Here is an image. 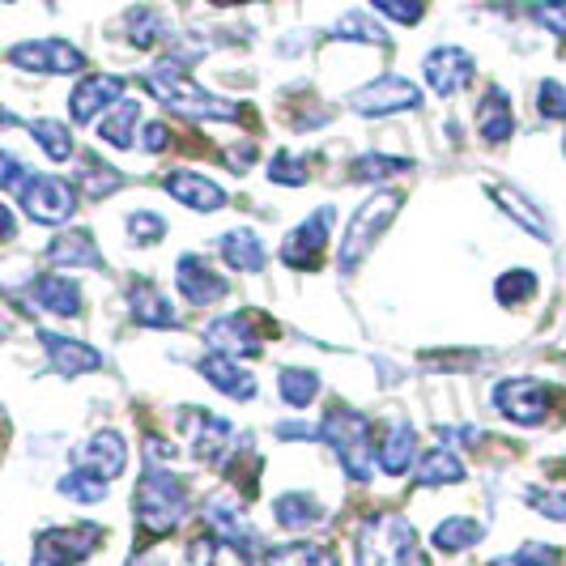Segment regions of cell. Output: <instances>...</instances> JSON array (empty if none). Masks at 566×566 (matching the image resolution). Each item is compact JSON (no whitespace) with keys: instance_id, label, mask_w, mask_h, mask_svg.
<instances>
[{"instance_id":"7c38bea8","label":"cell","mask_w":566,"mask_h":566,"mask_svg":"<svg viewBox=\"0 0 566 566\" xmlns=\"http://www.w3.org/2000/svg\"><path fill=\"white\" fill-rule=\"evenodd\" d=\"M333 222H337V209L324 205V209H315L303 227H294V234H285V243H282L285 264H290V269H294V264H298V269H312L315 260H319V252H324V243H328Z\"/></svg>"},{"instance_id":"277c9868","label":"cell","mask_w":566,"mask_h":566,"mask_svg":"<svg viewBox=\"0 0 566 566\" xmlns=\"http://www.w3.org/2000/svg\"><path fill=\"white\" fill-rule=\"evenodd\" d=\"M324 439L333 443L337 460L354 482H370V448H367V418L358 409H333L324 418Z\"/></svg>"},{"instance_id":"f5cc1de1","label":"cell","mask_w":566,"mask_h":566,"mask_svg":"<svg viewBox=\"0 0 566 566\" xmlns=\"http://www.w3.org/2000/svg\"><path fill=\"white\" fill-rule=\"evenodd\" d=\"M18 234V218L9 213V205H0V243H9Z\"/></svg>"},{"instance_id":"f35d334b","label":"cell","mask_w":566,"mask_h":566,"mask_svg":"<svg viewBox=\"0 0 566 566\" xmlns=\"http://www.w3.org/2000/svg\"><path fill=\"white\" fill-rule=\"evenodd\" d=\"M56 490L64 499H73V503H103L107 499V482H98V478H90L82 469H73L69 478H60Z\"/></svg>"},{"instance_id":"603a6c76","label":"cell","mask_w":566,"mask_h":566,"mask_svg":"<svg viewBox=\"0 0 566 566\" xmlns=\"http://www.w3.org/2000/svg\"><path fill=\"white\" fill-rule=\"evenodd\" d=\"M48 260L60 264V269H98V264H103L94 239H90V230H82V227L56 234V239L48 243Z\"/></svg>"},{"instance_id":"f907efd6","label":"cell","mask_w":566,"mask_h":566,"mask_svg":"<svg viewBox=\"0 0 566 566\" xmlns=\"http://www.w3.org/2000/svg\"><path fill=\"white\" fill-rule=\"evenodd\" d=\"M167 145H170V133L163 124H145V149H149V154H158V149H167Z\"/></svg>"},{"instance_id":"4316f807","label":"cell","mask_w":566,"mask_h":566,"mask_svg":"<svg viewBox=\"0 0 566 566\" xmlns=\"http://www.w3.org/2000/svg\"><path fill=\"white\" fill-rule=\"evenodd\" d=\"M273 515H277V524H282L285 533H303V528H312V524L324 520V503L315 494H282L273 503Z\"/></svg>"},{"instance_id":"5bb4252c","label":"cell","mask_w":566,"mask_h":566,"mask_svg":"<svg viewBox=\"0 0 566 566\" xmlns=\"http://www.w3.org/2000/svg\"><path fill=\"white\" fill-rule=\"evenodd\" d=\"M205 340L213 354L222 358H255L260 354V333L252 328V315H227V319H213L205 328Z\"/></svg>"},{"instance_id":"1f68e13d","label":"cell","mask_w":566,"mask_h":566,"mask_svg":"<svg viewBox=\"0 0 566 566\" xmlns=\"http://www.w3.org/2000/svg\"><path fill=\"white\" fill-rule=\"evenodd\" d=\"M485 537V528L478 520H464V515H452V520H443L430 541H434V549H443V554H460V549H473L478 541Z\"/></svg>"},{"instance_id":"8992f818","label":"cell","mask_w":566,"mask_h":566,"mask_svg":"<svg viewBox=\"0 0 566 566\" xmlns=\"http://www.w3.org/2000/svg\"><path fill=\"white\" fill-rule=\"evenodd\" d=\"M18 200H22L30 222H39V227H60L77 209L73 188L64 179H56V175H27L22 188H18Z\"/></svg>"},{"instance_id":"cb8c5ba5","label":"cell","mask_w":566,"mask_h":566,"mask_svg":"<svg viewBox=\"0 0 566 566\" xmlns=\"http://www.w3.org/2000/svg\"><path fill=\"white\" fill-rule=\"evenodd\" d=\"M218 252L227 260L230 269H239V273H260L264 269V243H260V234L252 227H234L227 230L222 239H218Z\"/></svg>"},{"instance_id":"db71d44e","label":"cell","mask_w":566,"mask_h":566,"mask_svg":"<svg viewBox=\"0 0 566 566\" xmlns=\"http://www.w3.org/2000/svg\"><path fill=\"white\" fill-rule=\"evenodd\" d=\"M13 124H18V115L4 112V107H0V128H13Z\"/></svg>"},{"instance_id":"4fadbf2b","label":"cell","mask_w":566,"mask_h":566,"mask_svg":"<svg viewBox=\"0 0 566 566\" xmlns=\"http://www.w3.org/2000/svg\"><path fill=\"white\" fill-rule=\"evenodd\" d=\"M422 73L434 94L452 98V94H460V90L469 85V77H473V56H469L464 48H434V52H426Z\"/></svg>"},{"instance_id":"9a60e30c","label":"cell","mask_w":566,"mask_h":566,"mask_svg":"<svg viewBox=\"0 0 566 566\" xmlns=\"http://www.w3.org/2000/svg\"><path fill=\"white\" fill-rule=\"evenodd\" d=\"M175 282H179V294H184L192 307H209V303L227 298V277H222V273H213L200 255H179Z\"/></svg>"},{"instance_id":"e0dca14e","label":"cell","mask_w":566,"mask_h":566,"mask_svg":"<svg viewBox=\"0 0 566 566\" xmlns=\"http://www.w3.org/2000/svg\"><path fill=\"white\" fill-rule=\"evenodd\" d=\"M163 188H167L179 205L197 209V213H213V209L227 205V192H222L218 184H209L205 175H192V170H170L167 179H163Z\"/></svg>"},{"instance_id":"2e32d148","label":"cell","mask_w":566,"mask_h":566,"mask_svg":"<svg viewBox=\"0 0 566 566\" xmlns=\"http://www.w3.org/2000/svg\"><path fill=\"white\" fill-rule=\"evenodd\" d=\"M184 422L192 426L188 430V439H192V455H197L200 464H218V460H227V448H230V434H234V426L227 418H213V413H205V409H184Z\"/></svg>"},{"instance_id":"f6af8a7d","label":"cell","mask_w":566,"mask_h":566,"mask_svg":"<svg viewBox=\"0 0 566 566\" xmlns=\"http://www.w3.org/2000/svg\"><path fill=\"white\" fill-rule=\"evenodd\" d=\"M537 115H541V119H566V85L541 82V90H537Z\"/></svg>"},{"instance_id":"7402d4cb","label":"cell","mask_w":566,"mask_h":566,"mask_svg":"<svg viewBox=\"0 0 566 566\" xmlns=\"http://www.w3.org/2000/svg\"><path fill=\"white\" fill-rule=\"evenodd\" d=\"M418 464V434L409 426H388L379 439V469L388 478H405Z\"/></svg>"},{"instance_id":"30bf717a","label":"cell","mask_w":566,"mask_h":566,"mask_svg":"<svg viewBox=\"0 0 566 566\" xmlns=\"http://www.w3.org/2000/svg\"><path fill=\"white\" fill-rule=\"evenodd\" d=\"M98 545V528H52L34 541V566H77Z\"/></svg>"},{"instance_id":"44dd1931","label":"cell","mask_w":566,"mask_h":566,"mask_svg":"<svg viewBox=\"0 0 566 566\" xmlns=\"http://www.w3.org/2000/svg\"><path fill=\"white\" fill-rule=\"evenodd\" d=\"M39 340H43V349H48V358L60 375H85V370L103 367V354L82 345V340L56 337V333H39Z\"/></svg>"},{"instance_id":"60d3db41","label":"cell","mask_w":566,"mask_h":566,"mask_svg":"<svg viewBox=\"0 0 566 566\" xmlns=\"http://www.w3.org/2000/svg\"><path fill=\"white\" fill-rule=\"evenodd\" d=\"M494 294H499V303L515 307V303H524V298H533V294H537V277H533L528 269H511V273L499 277Z\"/></svg>"},{"instance_id":"d6986e66","label":"cell","mask_w":566,"mask_h":566,"mask_svg":"<svg viewBox=\"0 0 566 566\" xmlns=\"http://www.w3.org/2000/svg\"><path fill=\"white\" fill-rule=\"evenodd\" d=\"M30 303L39 307V312H52V315H82V290L69 282V277H56V273H48V277H34L30 282Z\"/></svg>"},{"instance_id":"4dcf8cb0","label":"cell","mask_w":566,"mask_h":566,"mask_svg":"<svg viewBox=\"0 0 566 566\" xmlns=\"http://www.w3.org/2000/svg\"><path fill=\"white\" fill-rule=\"evenodd\" d=\"M137 119H142V107L133 103V98H124V103H115L112 112L103 115V124H98V137L115 149H133V133H137Z\"/></svg>"},{"instance_id":"74e56055","label":"cell","mask_w":566,"mask_h":566,"mask_svg":"<svg viewBox=\"0 0 566 566\" xmlns=\"http://www.w3.org/2000/svg\"><path fill=\"white\" fill-rule=\"evenodd\" d=\"M328 34H333V39H354V43H375V48H384V43H388V30L375 27L367 13H345Z\"/></svg>"},{"instance_id":"3957f363","label":"cell","mask_w":566,"mask_h":566,"mask_svg":"<svg viewBox=\"0 0 566 566\" xmlns=\"http://www.w3.org/2000/svg\"><path fill=\"white\" fill-rule=\"evenodd\" d=\"M137 520H142L145 533H170V528H179L184 524V515H188V485L179 473H170L167 464H145V478L137 485Z\"/></svg>"},{"instance_id":"d6a6232c","label":"cell","mask_w":566,"mask_h":566,"mask_svg":"<svg viewBox=\"0 0 566 566\" xmlns=\"http://www.w3.org/2000/svg\"><path fill=\"white\" fill-rule=\"evenodd\" d=\"M77 179H82L85 197H112L115 188L124 184V175L112 163H103L98 154H82L77 158Z\"/></svg>"},{"instance_id":"d590c367","label":"cell","mask_w":566,"mask_h":566,"mask_svg":"<svg viewBox=\"0 0 566 566\" xmlns=\"http://www.w3.org/2000/svg\"><path fill=\"white\" fill-rule=\"evenodd\" d=\"M30 137L43 145V154H48L52 163H69V158H73V137H69V128L56 124V119H34V124H30Z\"/></svg>"},{"instance_id":"d4e9b609","label":"cell","mask_w":566,"mask_h":566,"mask_svg":"<svg viewBox=\"0 0 566 566\" xmlns=\"http://www.w3.org/2000/svg\"><path fill=\"white\" fill-rule=\"evenodd\" d=\"M128 312L142 328H175V307L167 303V294L158 285L137 282L128 290Z\"/></svg>"},{"instance_id":"ffe728a7","label":"cell","mask_w":566,"mask_h":566,"mask_svg":"<svg viewBox=\"0 0 566 566\" xmlns=\"http://www.w3.org/2000/svg\"><path fill=\"white\" fill-rule=\"evenodd\" d=\"M197 370L218 388V392H227L234 400H252L255 397V375L252 370H243L234 358H222V354H209V358H200Z\"/></svg>"},{"instance_id":"11a10c76","label":"cell","mask_w":566,"mask_h":566,"mask_svg":"<svg viewBox=\"0 0 566 566\" xmlns=\"http://www.w3.org/2000/svg\"><path fill=\"white\" fill-rule=\"evenodd\" d=\"M563 149H566V142H563Z\"/></svg>"},{"instance_id":"8d00e7d4","label":"cell","mask_w":566,"mask_h":566,"mask_svg":"<svg viewBox=\"0 0 566 566\" xmlns=\"http://www.w3.org/2000/svg\"><path fill=\"white\" fill-rule=\"evenodd\" d=\"M124 30H128V43H133V48H142V52H145V48H154V43L167 34V27H163V13H158V9H145V4L128 13Z\"/></svg>"},{"instance_id":"f1b7e54d","label":"cell","mask_w":566,"mask_h":566,"mask_svg":"<svg viewBox=\"0 0 566 566\" xmlns=\"http://www.w3.org/2000/svg\"><path fill=\"white\" fill-rule=\"evenodd\" d=\"M478 128H482V137L490 145L507 142L511 133H515V119H511V98L503 90H490L482 98V107H478Z\"/></svg>"},{"instance_id":"52a82bcc","label":"cell","mask_w":566,"mask_h":566,"mask_svg":"<svg viewBox=\"0 0 566 566\" xmlns=\"http://www.w3.org/2000/svg\"><path fill=\"white\" fill-rule=\"evenodd\" d=\"M549 388L541 379H503L494 388V409H503V418L520 426H541L549 418Z\"/></svg>"},{"instance_id":"f546056e","label":"cell","mask_w":566,"mask_h":566,"mask_svg":"<svg viewBox=\"0 0 566 566\" xmlns=\"http://www.w3.org/2000/svg\"><path fill=\"white\" fill-rule=\"evenodd\" d=\"M418 469V482L422 485H455L464 482V460L452 448H430V452L413 464Z\"/></svg>"},{"instance_id":"c3c4849f","label":"cell","mask_w":566,"mask_h":566,"mask_svg":"<svg viewBox=\"0 0 566 566\" xmlns=\"http://www.w3.org/2000/svg\"><path fill=\"white\" fill-rule=\"evenodd\" d=\"M533 18H537L545 30H554V34L566 39V0H541L537 9H533Z\"/></svg>"},{"instance_id":"bcb514c9","label":"cell","mask_w":566,"mask_h":566,"mask_svg":"<svg viewBox=\"0 0 566 566\" xmlns=\"http://www.w3.org/2000/svg\"><path fill=\"white\" fill-rule=\"evenodd\" d=\"M269 179L282 184V188H294V184H307V167H303L298 158H290V154H277V158L269 163Z\"/></svg>"},{"instance_id":"8fae6325","label":"cell","mask_w":566,"mask_h":566,"mask_svg":"<svg viewBox=\"0 0 566 566\" xmlns=\"http://www.w3.org/2000/svg\"><path fill=\"white\" fill-rule=\"evenodd\" d=\"M422 103V94H418V85L405 82V77H379V82L363 85L354 98H349V107L358 115H397V112H413Z\"/></svg>"},{"instance_id":"7bdbcfd3","label":"cell","mask_w":566,"mask_h":566,"mask_svg":"<svg viewBox=\"0 0 566 566\" xmlns=\"http://www.w3.org/2000/svg\"><path fill=\"white\" fill-rule=\"evenodd\" d=\"M413 163L409 158H388V154H367V158H358L354 163V175L358 179H388V175H397V170H409Z\"/></svg>"},{"instance_id":"ee69618b","label":"cell","mask_w":566,"mask_h":566,"mask_svg":"<svg viewBox=\"0 0 566 566\" xmlns=\"http://www.w3.org/2000/svg\"><path fill=\"white\" fill-rule=\"evenodd\" d=\"M379 13H388L392 22H400V27H418L426 13V0H370Z\"/></svg>"},{"instance_id":"5b68a950","label":"cell","mask_w":566,"mask_h":566,"mask_svg":"<svg viewBox=\"0 0 566 566\" xmlns=\"http://www.w3.org/2000/svg\"><path fill=\"white\" fill-rule=\"evenodd\" d=\"M400 209V192H375V197L354 213V222L345 230V243H340V269H358V260L370 252V243L388 230V222L397 218Z\"/></svg>"},{"instance_id":"484cf974","label":"cell","mask_w":566,"mask_h":566,"mask_svg":"<svg viewBox=\"0 0 566 566\" xmlns=\"http://www.w3.org/2000/svg\"><path fill=\"white\" fill-rule=\"evenodd\" d=\"M264 566H340V563L328 545H315V541H285V545H273V549L264 554Z\"/></svg>"},{"instance_id":"6da1fadb","label":"cell","mask_w":566,"mask_h":566,"mask_svg":"<svg viewBox=\"0 0 566 566\" xmlns=\"http://www.w3.org/2000/svg\"><path fill=\"white\" fill-rule=\"evenodd\" d=\"M145 85L158 103H167L170 112L188 115V119H230L239 115L234 103L227 98H213L209 90H200L197 82L184 77V60L179 56H163L149 73H145Z\"/></svg>"},{"instance_id":"83f0119b","label":"cell","mask_w":566,"mask_h":566,"mask_svg":"<svg viewBox=\"0 0 566 566\" xmlns=\"http://www.w3.org/2000/svg\"><path fill=\"white\" fill-rule=\"evenodd\" d=\"M188 558L197 566H255L252 549H243V545H234L227 537H197Z\"/></svg>"},{"instance_id":"ba28073f","label":"cell","mask_w":566,"mask_h":566,"mask_svg":"<svg viewBox=\"0 0 566 566\" xmlns=\"http://www.w3.org/2000/svg\"><path fill=\"white\" fill-rule=\"evenodd\" d=\"M73 464L90 478H98V482H115L124 473V464H128V443H124L119 430H94L73 452Z\"/></svg>"},{"instance_id":"836d02e7","label":"cell","mask_w":566,"mask_h":566,"mask_svg":"<svg viewBox=\"0 0 566 566\" xmlns=\"http://www.w3.org/2000/svg\"><path fill=\"white\" fill-rule=\"evenodd\" d=\"M490 197H494V205H503V209H507L511 218H515L520 227L528 230V234H537V239H545V243L554 239V234H549V227H545V218H541L537 209H533L528 200L520 197L515 188H507V184H499V188H490Z\"/></svg>"},{"instance_id":"7a4b0ae2","label":"cell","mask_w":566,"mask_h":566,"mask_svg":"<svg viewBox=\"0 0 566 566\" xmlns=\"http://www.w3.org/2000/svg\"><path fill=\"white\" fill-rule=\"evenodd\" d=\"M354 558H358V566H426L418 533L397 511H379L358 528Z\"/></svg>"},{"instance_id":"e575fe53","label":"cell","mask_w":566,"mask_h":566,"mask_svg":"<svg viewBox=\"0 0 566 566\" xmlns=\"http://www.w3.org/2000/svg\"><path fill=\"white\" fill-rule=\"evenodd\" d=\"M277 392H282V400L290 409H307L319 397V375L307 367H285L277 375Z\"/></svg>"},{"instance_id":"ac0fdd59","label":"cell","mask_w":566,"mask_h":566,"mask_svg":"<svg viewBox=\"0 0 566 566\" xmlns=\"http://www.w3.org/2000/svg\"><path fill=\"white\" fill-rule=\"evenodd\" d=\"M119 94H124V77H112V73L85 77V82L73 90V98H69V112H73L77 124H90L107 103H119Z\"/></svg>"},{"instance_id":"ab89813d","label":"cell","mask_w":566,"mask_h":566,"mask_svg":"<svg viewBox=\"0 0 566 566\" xmlns=\"http://www.w3.org/2000/svg\"><path fill=\"white\" fill-rule=\"evenodd\" d=\"M563 563V549H554V545H545V541H528V545H520L515 554L507 558H499V563L490 566H558Z\"/></svg>"},{"instance_id":"681fc988","label":"cell","mask_w":566,"mask_h":566,"mask_svg":"<svg viewBox=\"0 0 566 566\" xmlns=\"http://www.w3.org/2000/svg\"><path fill=\"white\" fill-rule=\"evenodd\" d=\"M22 179H27V167H22V158H13V154H4V149H0V188L18 192V188H22Z\"/></svg>"},{"instance_id":"b9f144b4","label":"cell","mask_w":566,"mask_h":566,"mask_svg":"<svg viewBox=\"0 0 566 566\" xmlns=\"http://www.w3.org/2000/svg\"><path fill=\"white\" fill-rule=\"evenodd\" d=\"M167 234V218L163 213H149V209H137V213H128V239L145 248V243H158Z\"/></svg>"},{"instance_id":"816d5d0a","label":"cell","mask_w":566,"mask_h":566,"mask_svg":"<svg viewBox=\"0 0 566 566\" xmlns=\"http://www.w3.org/2000/svg\"><path fill=\"white\" fill-rule=\"evenodd\" d=\"M277 439H315V430L303 422H282L277 426Z\"/></svg>"},{"instance_id":"9c48e42d","label":"cell","mask_w":566,"mask_h":566,"mask_svg":"<svg viewBox=\"0 0 566 566\" xmlns=\"http://www.w3.org/2000/svg\"><path fill=\"white\" fill-rule=\"evenodd\" d=\"M9 60L18 69H27V73H82L85 69V56L73 43H64V39H30V43H18L9 52Z\"/></svg>"},{"instance_id":"7dc6e473","label":"cell","mask_w":566,"mask_h":566,"mask_svg":"<svg viewBox=\"0 0 566 566\" xmlns=\"http://www.w3.org/2000/svg\"><path fill=\"white\" fill-rule=\"evenodd\" d=\"M528 507L566 524V494H558V490H528Z\"/></svg>"}]
</instances>
